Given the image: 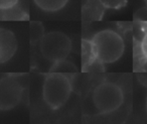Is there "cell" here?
I'll list each match as a JSON object with an SVG mask.
<instances>
[{
	"label": "cell",
	"instance_id": "1",
	"mask_svg": "<svg viewBox=\"0 0 147 124\" xmlns=\"http://www.w3.org/2000/svg\"><path fill=\"white\" fill-rule=\"evenodd\" d=\"M88 43L92 59L103 65L116 63L125 51L124 39L113 29L98 31Z\"/></svg>",
	"mask_w": 147,
	"mask_h": 124
},
{
	"label": "cell",
	"instance_id": "2",
	"mask_svg": "<svg viewBox=\"0 0 147 124\" xmlns=\"http://www.w3.org/2000/svg\"><path fill=\"white\" fill-rule=\"evenodd\" d=\"M73 77L57 71H51L42 84V99L51 110L61 108L71 97Z\"/></svg>",
	"mask_w": 147,
	"mask_h": 124
},
{
	"label": "cell",
	"instance_id": "3",
	"mask_svg": "<svg viewBox=\"0 0 147 124\" xmlns=\"http://www.w3.org/2000/svg\"><path fill=\"white\" fill-rule=\"evenodd\" d=\"M93 105L101 114L117 111L124 102L122 88L113 82H103L96 86L92 95Z\"/></svg>",
	"mask_w": 147,
	"mask_h": 124
},
{
	"label": "cell",
	"instance_id": "4",
	"mask_svg": "<svg viewBox=\"0 0 147 124\" xmlns=\"http://www.w3.org/2000/svg\"><path fill=\"white\" fill-rule=\"evenodd\" d=\"M73 43L69 37L61 31H51L39 39V51L42 57L55 64L65 60L71 54Z\"/></svg>",
	"mask_w": 147,
	"mask_h": 124
},
{
	"label": "cell",
	"instance_id": "5",
	"mask_svg": "<svg viewBox=\"0 0 147 124\" xmlns=\"http://www.w3.org/2000/svg\"><path fill=\"white\" fill-rule=\"evenodd\" d=\"M24 88L17 75H9L0 79V111L15 108L23 96Z\"/></svg>",
	"mask_w": 147,
	"mask_h": 124
},
{
	"label": "cell",
	"instance_id": "6",
	"mask_svg": "<svg viewBox=\"0 0 147 124\" xmlns=\"http://www.w3.org/2000/svg\"><path fill=\"white\" fill-rule=\"evenodd\" d=\"M17 39L11 30L0 27V64L12 59L17 51Z\"/></svg>",
	"mask_w": 147,
	"mask_h": 124
},
{
	"label": "cell",
	"instance_id": "7",
	"mask_svg": "<svg viewBox=\"0 0 147 124\" xmlns=\"http://www.w3.org/2000/svg\"><path fill=\"white\" fill-rule=\"evenodd\" d=\"M37 7L45 12H55L63 9L69 0H33Z\"/></svg>",
	"mask_w": 147,
	"mask_h": 124
},
{
	"label": "cell",
	"instance_id": "8",
	"mask_svg": "<svg viewBox=\"0 0 147 124\" xmlns=\"http://www.w3.org/2000/svg\"><path fill=\"white\" fill-rule=\"evenodd\" d=\"M103 7L107 9H121L126 6L127 0H99Z\"/></svg>",
	"mask_w": 147,
	"mask_h": 124
},
{
	"label": "cell",
	"instance_id": "9",
	"mask_svg": "<svg viewBox=\"0 0 147 124\" xmlns=\"http://www.w3.org/2000/svg\"><path fill=\"white\" fill-rule=\"evenodd\" d=\"M43 33V27L40 22H31L30 24V39L32 43L41 39Z\"/></svg>",
	"mask_w": 147,
	"mask_h": 124
},
{
	"label": "cell",
	"instance_id": "10",
	"mask_svg": "<svg viewBox=\"0 0 147 124\" xmlns=\"http://www.w3.org/2000/svg\"><path fill=\"white\" fill-rule=\"evenodd\" d=\"M19 0H0V10H9L15 7Z\"/></svg>",
	"mask_w": 147,
	"mask_h": 124
},
{
	"label": "cell",
	"instance_id": "11",
	"mask_svg": "<svg viewBox=\"0 0 147 124\" xmlns=\"http://www.w3.org/2000/svg\"><path fill=\"white\" fill-rule=\"evenodd\" d=\"M140 53L142 58L147 62V29L144 31V35L142 37L140 41Z\"/></svg>",
	"mask_w": 147,
	"mask_h": 124
},
{
	"label": "cell",
	"instance_id": "12",
	"mask_svg": "<svg viewBox=\"0 0 147 124\" xmlns=\"http://www.w3.org/2000/svg\"><path fill=\"white\" fill-rule=\"evenodd\" d=\"M145 109H146V113H147V94H146V99H145Z\"/></svg>",
	"mask_w": 147,
	"mask_h": 124
},
{
	"label": "cell",
	"instance_id": "13",
	"mask_svg": "<svg viewBox=\"0 0 147 124\" xmlns=\"http://www.w3.org/2000/svg\"><path fill=\"white\" fill-rule=\"evenodd\" d=\"M144 2H145V4H146V6H147V0H144Z\"/></svg>",
	"mask_w": 147,
	"mask_h": 124
}]
</instances>
